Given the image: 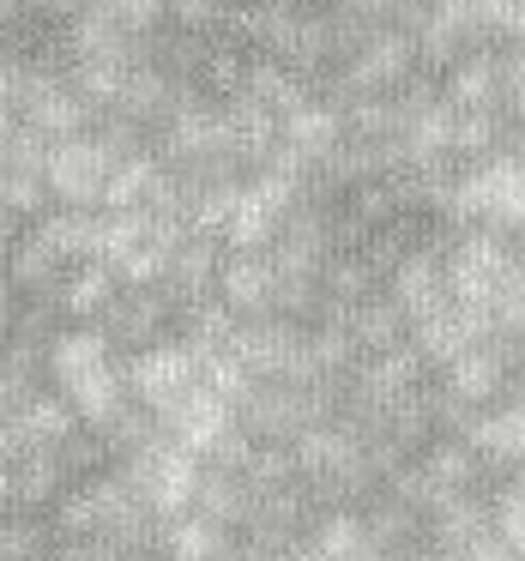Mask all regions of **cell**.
<instances>
[{
  "label": "cell",
  "instance_id": "obj_1",
  "mask_svg": "<svg viewBox=\"0 0 525 561\" xmlns=\"http://www.w3.org/2000/svg\"><path fill=\"white\" fill-rule=\"evenodd\" d=\"M441 218L471 224V230H495V236H525V163H520V151H489L477 163H459Z\"/></svg>",
  "mask_w": 525,
  "mask_h": 561
},
{
  "label": "cell",
  "instance_id": "obj_2",
  "mask_svg": "<svg viewBox=\"0 0 525 561\" xmlns=\"http://www.w3.org/2000/svg\"><path fill=\"white\" fill-rule=\"evenodd\" d=\"M435 380L453 392V399L471 404V411H483V404H495L501 392H513V380H520V363H513V339H477L471 351H459Z\"/></svg>",
  "mask_w": 525,
  "mask_h": 561
},
{
  "label": "cell",
  "instance_id": "obj_3",
  "mask_svg": "<svg viewBox=\"0 0 525 561\" xmlns=\"http://www.w3.org/2000/svg\"><path fill=\"white\" fill-rule=\"evenodd\" d=\"M465 440H471V453L483 459L489 483H495L501 471H513V465H525V380H513V392H501L495 404H483V411L471 416V428H465Z\"/></svg>",
  "mask_w": 525,
  "mask_h": 561
},
{
  "label": "cell",
  "instance_id": "obj_4",
  "mask_svg": "<svg viewBox=\"0 0 525 561\" xmlns=\"http://www.w3.org/2000/svg\"><path fill=\"white\" fill-rule=\"evenodd\" d=\"M380 284H387L392 308L404 314V327L423 320V314H435L441 302H453V296H447V272H441V248H411V254H404Z\"/></svg>",
  "mask_w": 525,
  "mask_h": 561
},
{
  "label": "cell",
  "instance_id": "obj_5",
  "mask_svg": "<svg viewBox=\"0 0 525 561\" xmlns=\"http://www.w3.org/2000/svg\"><path fill=\"white\" fill-rule=\"evenodd\" d=\"M489 43H525V0H465Z\"/></svg>",
  "mask_w": 525,
  "mask_h": 561
},
{
  "label": "cell",
  "instance_id": "obj_6",
  "mask_svg": "<svg viewBox=\"0 0 525 561\" xmlns=\"http://www.w3.org/2000/svg\"><path fill=\"white\" fill-rule=\"evenodd\" d=\"M513 363H520V380H525V332L513 339Z\"/></svg>",
  "mask_w": 525,
  "mask_h": 561
},
{
  "label": "cell",
  "instance_id": "obj_7",
  "mask_svg": "<svg viewBox=\"0 0 525 561\" xmlns=\"http://www.w3.org/2000/svg\"><path fill=\"white\" fill-rule=\"evenodd\" d=\"M520 163H525V139H520Z\"/></svg>",
  "mask_w": 525,
  "mask_h": 561
}]
</instances>
